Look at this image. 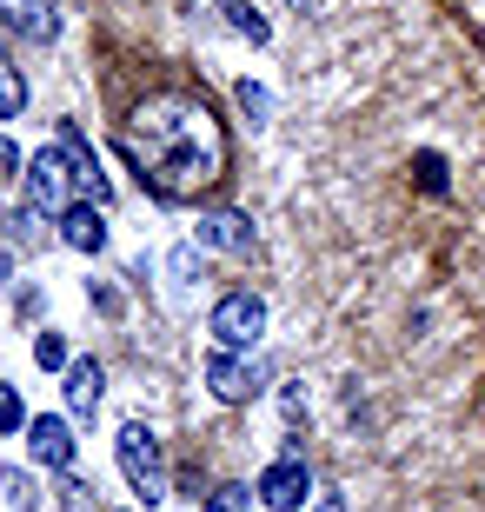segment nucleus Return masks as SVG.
Instances as JSON below:
<instances>
[{
  "label": "nucleus",
  "instance_id": "nucleus-1",
  "mask_svg": "<svg viewBox=\"0 0 485 512\" xmlns=\"http://www.w3.org/2000/svg\"><path fill=\"white\" fill-rule=\"evenodd\" d=\"M120 147L160 200H193L200 187H213L226 173V133L213 120V107L193 94L140 100L133 120L120 127Z\"/></svg>",
  "mask_w": 485,
  "mask_h": 512
},
{
  "label": "nucleus",
  "instance_id": "nucleus-2",
  "mask_svg": "<svg viewBox=\"0 0 485 512\" xmlns=\"http://www.w3.org/2000/svg\"><path fill=\"white\" fill-rule=\"evenodd\" d=\"M113 459H120V473H127V486H133L140 506H160V499H167V453H160L153 426L127 419V426L113 433Z\"/></svg>",
  "mask_w": 485,
  "mask_h": 512
},
{
  "label": "nucleus",
  "instance_id": "nucleus-3",
  "mask_svg": "<svg viewBox=\"0 0 485 512\" xmlns=\"http://www.w3.org/2000/svg\"><path fill=\"white\" fill-rule=\"evenodd\" d=\"M206 333H213L220 346H233V353L260 346V333H266V300L253 293V286L220 293V300H213V313H206Z\"/></svg>",
  "mask_w": 485,
  "mask_h": 512
},
{
  "label": "nucleus",
  "instance_id": "nucleus-4",
  "mask_svg": "<svg viewBox=\"0 0 485 512\" xmlns=\"http://www.w3.org/2000/svg\"><path fill=\"white\" fill-rule=\"evenodd\" d=\"M206 393L220 399V406H246V399H260L266 393V373L253 360H240L233 346H220V353H206Z\"/></svg>",
  "mask_w": 485,
  "mask_h": 512
},
{
  "label": "nucleus",
  "instance_id": "nucleus-5",
  "mask_svg": "<svg viewBox=\"0 0 485 512\" xmlns=\"http://www.w3.org/2000/svg\"><path fill=\"white\" fill-rule=\"evenodd\" d=\"M20 187H27V207H40V213H67L74 200V173H67V153L60 147H47V153H34L27 160V173H20Z\"/></svg>",
  "mask_w": 485,
  "mask_h": 512
},
{
  "label": "nucleus",
  "instance_id": "nucleus-6",
  "mask_svg": "<svg viewBox=\"0 0 485 512\" xmlns=\"http://www.w3.org/2000/svg\"><path fill=\"white\" fill-rule=\"evenodd\" d=\"M260 506H273V512H299L306 499H313V473H306V453H280L273 466L260 473Z\"/></svg>",
  "mask_w": 485,
  "mask_h": 512
},
{
  "label": "nucleus",
  "instance_id": "nucleus-7",
  "mask_svg": "<svg viewBox=\"0 0 485 512\" xmlns=\"http://www.w3.org/2000/svg\"><path fill=\"white\" fill-rule=\"evenodd\" d=\"M54 147L67 153V173H74V193H80V200H94V207H107V200H113V180H107V167H100V153L87 147V133H80L74 120H67Z\"/></svg>",
  "mask_w": 485,
  "mask_h": 512
},
{
  "label": "nucleus",
  "instance_id": "nucleus-8",
  "mask_svg": "<svg viewBox=\"0 0 485 512\" xmlns=\"http://www.w3.org/2000/svg\"><path fill=\"white\" fill-rule=\"evenodd\" d=\"M27 453H34V466H47V473H67L74 466V426L60 413H40V419H27Z\"/></svg>",
  "mask_w": 485,
  "mask_h": 512
},
{
  "label": "nucleus",
  "instance_id": "nucleus-9",
  "mask_svg": "<svg viewBox=\"0 0 485 512\" xmlns=\"http://www.w3.org/2000/svg\"><path fill=\"white\" fill-rule=\"evenodd\" d=\"M60 240L74 253H100L107 247V213H100L94 200H74V207L60 213Z\"/></svg>",
  "mask_w": 485,
  "mask_h": 512
},
{
  "label": "nucleus",
  "instance_id": "nucleus-10",
  "mask_svg": "<svg viewBox=\"0 0 485 512\" xmlns=\"http://www.w3.org/2000/svg\"><path fill=\"white\" fill-rule=\"evenodd\" d=\"M0 20L27 40H54L60 34V7L54 0H0Z\"/></svg>",
  "mask_w": 485,
  "mask_h": 512
},
{
  "label": "nucleus",
  "instance_id": "nucleus-11",
  "mask_svg": "<svg viewBox=\"0 0 485 512\" xmlns=\"http://www.w3.org/2000/svg\"><path fill=\"white\" fill-rule=\"evenodd\" d=\"M100 393H107L100 360H74V366H67V413H74V419H94L100 413Z\"/></svg>",
  "mask_w": 485,
  "mask_h": 512
},
{
  "label": "nucleus",
  "instance_id": "nucleus-12",
  "mask_svg": "<svg viewBox=\"0 0 485 512\" xmlns=\"http://www.w3.org/2000/svg\"><path fill=\"white\" fill-rule=\"evenodd\" d=\"M200 247H213V253H253V220H246V213H206V220H200Z\"/></svg>",
  "mask_w": 485,
  "mask_h": 512
},
{
  "label": "nucleus",
  "instance_id": "nucleus-13",
  "mask_svg": "<svg viewBox=\"0 0 485 512\" xmlns=\"http://www.w3.org/2000/svg\"><path fill=\"white\" fill-rule=\"evenodd\" d=\"M213 7L226 14V27H233L240 40H253V47H266V40H273V20H266L253 0H213Z\"/></svg>",
  "mask_w": 485,
  "mask_h": 512
},
{
  "label": "nucleus",
  "instance_id": "nucleus-14",
  "mask_svg": "<svg viewBox=\"0 0 485 512\" xmlns=\"http://www.w3.org/2000/svg\"><path fill=\"white\" fill-rule=\"evenodd\" d=\"M20 114H27V80H20V67L0 47V120H20Z\"/></svg>",
  "mask_w": 485,
  "mask_h": 512
},
{
  "label": "nucleus",
  "instance_id": "nucleus-15",
  "mask_svg": "<svg viewBox=\"0 0 485 512\" xmlns=\"http://www.w3.org/2000/svg\"><path fill=\"white\" fill-rule=\"evenodd\" d=\"M412 173H419V187H426V193H446V187H452L446 153H412Z\"/></svg>",
  "mask_w": 485,
  "mask_h": 512
},
{
  "label": "nucleus",
  "instance_id": "nucleus-16",
  "mask_svg": "<svg viewBox=\"0 0 485 512\" xmlns=\"http://www.w3.org/2000/svg\"><path fill=\"white\" fill-rule=\"evenodd\" d=\"M34 366H47V373H67V340H60V333H34Z\"/></svg>",
  "mask_w": 485,
  "mask_h": 512
},
{
  "label": "nucleus",
  "instance_id": "nucleus-17",
  "mask_svg": "<svg viewBox=\"0 0 485 512\" xmlns=\"http://www.w3.org/2000/svg\"><path fill=\"white\" fill-rule=\"evenodd\" d=\"M253 486H213V493H206V512H253Z\"/></svg>",
  "mask_w": 485,
  "mask_h": 512
},
{
  "label": "nucleus",
  "instance_id": "nucleus-18",
  "mask_svg": "<svg viewBox=\"0 0 485 512\" xmlns=\"http://www.w3.org/2000/svg\"><path fill=\"white\" fill-rule=\"evenodd\" d=\"M0 433H27V406H20V393L7 380H0Z\"/></svg>",
  "mask_w": 485,
  "mask_h": 512
},
{
  "label": "nucleus",
  "instance_id": "nucleus-19",
  "mask_svg": "<svg viewBox=\"0 0 485 512\" xmlns=\"http://www.w3.org/2000/svg\"><path fill=\"white\" fill-rule=\"evenodd\" d=\"M233 94H240V107H246L253 120H266V114H273V94H266V87H253V80H240Z\"/></svg>",
  "mask_w": 485,
  "mask_h": 512
},
{
  "label": "nucleus",
  "instance_id": "nucleus-20",
  "mask_svg": "<svg viewBox=\"0 0 485 512\" xmlns=\"http://www.w3.org/2000/svg\"><path fill=\"white\" fill-rule=\"evenodd\" d=\"M167 266H173V280H180V286H193V280H200V253H193V247H180Z\"/></svg>",
  "mask_w": 485,
  "mask_h": 512
},
{
  "label": "nucleus",
  "instance_id": "nucleus-21",
  "mask_svg": "<svg viewBox=\"0 0 485 512\" xmlns=\"http://www.w3.org/2000/svg\"><path fill=\"white\" fill-rule=\"evenodd\" d=\"M7 493H14L20 512H34V479H27V473H7Z\"/></svg>",
  "mask_w": 485,
  "mask_h": 512
},
{
  "label": "nucleus",
  "instance_id": "nucleus-22",
  "mask_svg": "<svg viewBox=\"0 0 485 512\" xmlns=\"http://www.w3.org/2000/svg\"><path fill=\"white\" fill-rule=\"evenodd\" d=\"M20 167H27V153H20L14 140H0V173H20Z\"/></svg>",
  "mask_w": 485,
  "mask_h": 512
},
{
  "label": "nucleus",
  "instance_id": "nucleus-23",
  "mask_svg": "<svg viewBox=\"0 0 485 512\" xmlns=\"http://www.w3.org/2000/svg\"><path fill=\"white\" fill-rule=\"evenodd\" d=\"M313 512H346V499H339V493H326V499H319Z\"/></svg>",
  "mask_w": 485,
  "mask_h": 512
},
{
  "label": "nucleus",
  "instance_id": "nucleus-24",
  "mask_svg": "<svg viewBox=\"0 0 485 512\" xmlns=\"http://www.w3.org/2000/svg\"><path fill=\"white\" fill-rule=\"evenodd\" d=\"M0 280H7V253H0Z\"/></svg>",
  "mask_w": 485,
  "mask_h": 512
},
{
  "label": "nucleus",
  "instance_id": "nucleus-25",
  "mask_svg": "<svg viewBox=\"0 0 485 512\" xmlns=\"http://www.w3.org/2000/svg\"><path fill=\"white\" fill-rule=\"evenodd\" d=\"M286 7H313V0H286Z\"/></svg>",
  "mask_w": 485,
  "mask_h": 512
}]
</instances>
